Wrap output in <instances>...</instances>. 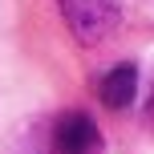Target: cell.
I'll return each mask as SVG.
<instances>
[{
    "label": "cell",
    "instance_id": "2",
    "mask_svg": "<svg viewBox=\"0 0 154 154\" xmlns=\"http://www.w3.org/2000/svg\"><path fill=\"white\" fill-rule=\"evenodd\" d=\"M106 138H101L97 122L81 109H65L49 126V154H101Z\"/></svg>",
    "mask_w": 154,
    "mask_h": 154
},
{
    "label": "cell",
    "instance_id": "1",
    "mask_svg": "<svg viewBox=\"0 0 154 154\" xmlns=\"http://www.w3.org/2000/svg\"><path fill=\"white\" fill-rule=\"evenodd\" d=\"M61 16L81 45H97L118 29L122 4L118 0H61Z\"/></svg>",
    "mask_w": 154,
    "mask_h": 154
},
{
    "label": "cell",
    "instance_id": "3",
    "mask_svg": "<svg viewBox=\"0 0 154 154\" xmlns=\"http://www.w3.org/2000/svg\"><path fill=\"white\" fill-rule=\"evenodd\" d=\"M134 93H138V65H130V61L114 65V69L97 81V97H101V106H109V109H126L134 101Z\"/></svg>",
    "mask_w": 154,
    "mask_h": 154
}]
</instances>
